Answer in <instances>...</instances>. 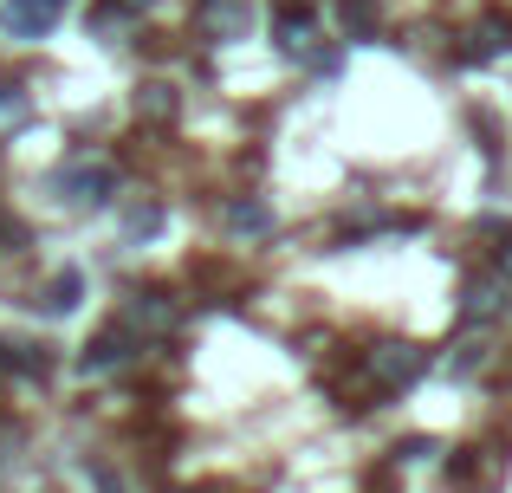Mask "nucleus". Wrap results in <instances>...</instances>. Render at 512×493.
Masks as SVG:
<instances>
[{"label":"nucleus","instance_id":"f257e3e1","mask_svg":"<svg viewBox=\"0 0 512 493\" xmlns=\"http://www.w3.org/2000/svg\"><path fill=\"white\" fill-rule=\"evenodd\" d=\"M428 351L422 344H370L357 357V396H402L409 383H422Z\"/></svg>","mask_w":512,"mask_h":493},{"label":"nucleus","instance_id":"f03ea898","mask_svg":"<svg viewBox=\"0 0 512 493\" xmlns=\"http://www.w3.org/2000/svg\"><path fill=\"white\" fill-rule=\"evenodd\" d=\"M59 195H65V208H104L117 195V163L78 156L72 169H59Z\"/></svg>","mask_w":512,"mask_h":493},{"label":"nucleus","instance_id":"7ed1b4c3","mask_svg":"<svg viewBox=\"0 0 512 493\" xmlns=\"http://www.w3.org/2000/svg\"><path fill=\"white\" fill-rule=\"evenodd\" d=\"M117 325L150 344V338H169V331L182 325V305H175L169 292H130V299L117 305Z\"/></svg>","mask_w":512,"mask_h":493},{"label":"nucleus","instance_id":"20e7f679","mask_svg":"<svg viewBox=\"0 0 512 493\" xmlns=\"http://www.w3.org/2000/svg\"><path fill=\"white\" fill-rule=\"evenodd\" d=\"M273 39H279V52H286V59H305V65H331V52H318V20H312V7H299V0H279Z\"/></svg>","mask_w":512,"mask_h":493},{"label":"nucleus","instance_id":"39448f33","mask_svg":"<svg viewBox=\"0 0 512 493\" xmlns=\"http://www.w3.org/2000/svg\"><path fill=\"white\" fill-rule=\"evenodd\" d=\"M65 0H0V33L7 39H46L59 26Z\"/></svg>","mask_w":512,"mask_h":493},{"label":"nucleus","instance_id":"423d86ee","mask_svg":"<svg viewBox=\"0 0 512 493\" xmlns=\"http://www.w3.org/2000/svg\"><path fill=\"white\" fill-rule=\"evenodd\" d=\"M143 351V338H130L124 325H111V331H98V338L85 344V357H78V370H85V377H111V370H124L130 357Z\"/></svg>","mask_w":512,"mask_h":493},{"label":"nucleus","instance_id":"0eeeda50","mask_svg":"<svg viewBox=\"0 0 512 493\" xmlns=\"http://www.w3.org/2000/svg\"><path fill=\"white\" fill-rule=\"evenodd\" d=\"M506 305H512V279L506 273H480V279H467L461 325H487V318H500Z\"/></svg>","mask_w":512,"mask_h":493},{"label":"nucleus","instance_id":"6e6552de","mask_svg":"<svg viewBox=\"0 0 512 493\" xmlns=\"http://www.w3.org/2000/svg\"><path fill=\"white\" fill-rule=\"evenodd\" d=\"M195 26L208 39H247V26H253V0H201L195 7Z\"/></svg>","mask_w":512,"mask_h":493},{"label":"nucleus","instance_id":"1a4fd4ad","mask_svg":"<svg viewBox=\"0 0 512 493\" xmlns=\"http://www.w3.org/2000/svg\"><path fill=\"white\" fill-rule=\"evenodd\" d=\"M130 111H137V124L169 130L175 117H182V91H175L169 78H143V85H137V98H130Z\"/></svg>","mask_w":512,"mask_h":493},{"label":"nucleus","instance_id":"9d476101","mask_svg":"<svg viewBox=\"0 0 512 493\" xmlns=\"http://www.w3.org/2000/svg\"><path fill=\"white\" fill-rule=\"evenodd\" d=\"M227 228L260 241V234H273V208H266L260 195H234V202H227Z\"/></svg>","mask_w":512,"mask_h":493},{"label":"nucleus","instance_id":"9b49d317","mask_svg":"<svg viewBox=\"0 0 512 493\" xmlns=\"http://www.w3.org/2000/svg\"><path fill=\"white\" fill-rule=\"evenodd\" d=\"M500 52H512V20H480L461 59H474V65H480V59H500Z\"/></svg>","mask_w":512,"mask_h":493},{"label":"nucleus","instance_id":"f8f14e48","mask_svg":"<svg viewBox=\"0 0 512 493\" xmlns=\"http://www.w3.org/2000/svg\"><path fill=\"white\" fill-rule=\"evenodd\" d=\"M26 124H33V91L0 85V143H7V137H20Z\"/></svg>","mask_w":512,"mask_h":493},{"label":"nucleus","instance_id":"ddd939ff","mask_svg":"<svg viewBox=\"0 0 512 493\" xmlns=\"http://www.w3.org/2000/svg\"><path fill=\"white\" fill-rule=\"evenodd\" d=\"M150 234H163V202H130L124 208V241H150Z\"/></svg>","mask_w":512,"mask_h":493},{"label":"nucleus","instance_id":"4468645a","mask_svg":"<svg viewBox=\"0 0 512 493\" xmlns=\"http://www.w3.org/2000/svg\"><path fill=\"white\" fill-rule=\"evenodd\" d=\"M78 292H85V273H78V266L52 273V286H46V312H52V318H65V312L78 305Z\"/></svg>","mask_w":512,"mask_h":493},{"label":"nucleus","instance_id":"2eb2a0df","mask_svg":"<svg viewBox=\"0 0 512 493\" xmlns=\"http://www.w3.org/2000/svg\"><path fill=\"white\" fill-rule=\"evenodd\" d=\"M338 20H344V39H376V0H344Z\"/></svg>","mask_w":512,"mask_h":493},{"label":"nucleus","instance_id":"dca6fc26","mask_svg":"<svg viewBox=\"0 0 512 493\" xmlns=\"http://www.w3.org/2000/svg\"><path fill=\"white\" fill-rule=\"evenodd\" d=\"M0 247H26V228L7 215V208H0Z\"/></svg>","mask_w":512,"mask_h":493},{"label":"nucleus","instance_id":"f3484780","mask_svg":"<svg viewBox=\"0 0 512 493\" xmlns=\"http://www.w3.org/2000/svg\"><path fill=\"white\" fill-rule=\"evenodd\" d=\"M156 0H111V13H150Z\"/></svg>","mask_w":512,"mask_h":493},{"label":"nucleus","instance_id":"a211bd4d","mask_svg":"<svg viewBox=\"0 0 512 493\" xmlns=\"http://www.w3.org/2000/svg\"><path fill=\"white\" fill-rule=\"evenodd\" d=\"M500 273L512 279V234H506V241H500Z\"/></svg>","mask_w":512,"mask_h":493}]
</instances>
